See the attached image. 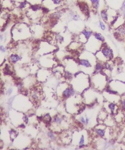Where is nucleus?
Masks as SVG:
<instances>
[{"instance_id": "nucleus-7", "label": "nucleus", "mask_w": 125, "mask_h": 150, "mask_svg": "<svg viewBox=\"0 0 125 150\" xmlns=\"http://www.w3.org/2000/svg\"><path fill=\"white\" fill-rule=\"evenodd\" d=\"M21 56H20L18 54H12L11 55L9 56V61L12 63H15V62H18L21 59Z\"/></svg>"}, {"instance_id": "nucleus-12", "label": "nucleus", "mask_w": 125, "mask_h": 150, "mask_svg": "<svg viewBox=\"0 0 125 150\" xmlns=\"http://www.w3.org/2000/svg\"><path fill=\"white\" fill-rule=\"evenodd\" d=\"M92 3V5L96 9H98L100 6V0H90Z\"/></svg>"}, {"instance_id": "nucleus-18", "label": "nucleus", "mask_w": 125, "mask_h": 150, "mask_svg": "<svg viewBox=\"0 0 125 150\" xmlns=\"http://www.w3.org/2000/svg\"><path fill=\"white\" fill-rule=\"evenodd\" d=\"M0 48H1V51L2 52H5V51H6V50H5V48H4V47L3 46V45H1V46H0Z\"/></svg>"}, {"instance_id": "nucleus-1", "label": "nucleus", "mask_w": 125, "mask_h": 150, "mask_svg": "<svg viewBox=\"0 0 125 150\" xmlns=\"http://www.w3.org/2000/svg\"><path fill=\"white\" fill-rule=\"evenodd\" d=\"M96 56L100 61H106L112 59L113 53L112 50L105 45L102 46L101 50L97 53Z\"/></svg>"}, {"instance_id": "nucleus-17", "label": "nucleus", "mask_w": 125, "mask_h": 150, "mask_svg": "<svg viewBox=\"0 0 125 150\" xmlns=\"http://www.w3.org/2000/svg\"><path fill=\"white\" fill-rule=\"evenodd\" d=\"M12 88H9V89H8L7 90V94H8V95H10L11 94V93H12Z\"/></svg>"}, {"instance_id": "nucleus-3", "label": "nucleus", "mask_w": 125, "mask_h": 150, "mask_svg": "<svg viewBox=\"0 0 125 150\" xmlns=\"http://www.w3.org/2000/svg\"><path fill=\"white\" fill-rule=\"evenodd\" d=\"M91 35H92V31L88 30V29H84L83 31L81 34L79 36V40L81 41V39H83V38H84L85 41L86 42L88 39L91 37Z\"/></svg>"}, {"instance_id": "nucleus-2", "label": "nucleus", "mask_w": 125, "mask_h": 150, "mask_svg": "<svg viewBox=\"0 0 125 150\" xmlns=\"http://www.w3.org/2000/svg\"><path fill=\"white\" fill-rule=\"evenodd\" d=\"M75 94L73 88L71 86H66L61 92V96L64 98H68Z\"/></svg>"}, {"instance_id": "nucleus-9", "label": "nucleus", "mask_w": 125, "mask_h": 150, "mask_svg": "<svg viewBox=\"0 0 125 150\" xmlns=\"http://www.w3.org/2000/svg\"><path fill=\"white\" fill-rule=\"evenodd\" d=\"M104 65L101 62H98L95 65V72L96 73H98L103 70Z\"/></svg>"}, {"instance_id": "nucleus-4", "label": "nucleus", "mask_w": 125, "mask_h": 150, "mask_svg": "<svg viewBox=\"0 0 125 150\" xmlns=\"http://www.w3.org/2000/svg\"><path fill=\"white\" fill-rule=\"evenodd\" d=\"M95 133H96V134L100 137H104L105 135V127H103V125L101 126H97L95 129Z\"/></svg>"}, {"instance_id": "nucleus-8", "label": "nucleus", "mask_w": 125, "mask_h": 150, "mask_svg": "<svg viewBox=\"0 0 125 150\" xmlns=\"http://www.w3.org/2000/svg\"><path fill=\"white\" fill-rule=\"evenodd\" d=\"M101 18H103L104 21L108 23V21H109V16H108V11L107 10H103L101 12Z\"/></svg>"}, {"instance_id": "nucleus-5", "label": "nucleus", "mask_w": 125, "mask_h": 150, "mask_svg": "<svg viewBox=\"0 0 125 150\" xmlns=\"http://www.w3.org/2000/svg\"><path fill=\"white\" fill-rule=\"evenodd\" d=\"M78 6L80 9L82 11V12L85 14L86 15H88L89 14V7L86 3H83V2H79L78 3Z\"/></svg>"}, {"instance_id": "nucleus-11", "label": "nucleus", "mask_w": 125, "mask_h": 150, "mask_svg": "<svg viewBox=\"0 0 125 150\" xmlns=\"http://www.w3.org/2000/svg\"><path fill=\"white\" fill-rule=\"evenodd\" d=\"M108 107L109 109L110 110V112H111V114H113L114 111H115V109H116V104L114 103H109L108 105Z\"/></svg>"}, {"instance_id": "nucleus-10", "label": "nucleus", "mask_w": 125, "mask_h": 150, "mask_svg": "<svg viewBox=\"0 0 125 150\" xmlns=\"http://www.w3.org/2000/svg\"><path fill=\"white\" fill-rule=\"evenodd\" d=\"M94 37L96 39H97L98 41H101V42H103L104 41V37L102 36L101 34L98 33H96L94 34Z\"/></svg>"}, {"instance_id": "nucleus-15", "label": "nucleus", "mask_w": 125, "mask_h": 150, "mask_svg": "<svg viewBox=\"0 0 125 150\" xmlns=\"http://www.w3.org/2000/svg\"><path fill=\"white\" fill-rule=\"evenodd\" d=\"M100 26L102 30H104V29H105V28H106L105 25H104V23L103 21L100 22Z\"/></svg>"}, {"instance_id": "nucleus-14", "label": "nucleus", "mask_w": 125, "mask_h": 150, "mask_svg": "<svg viewBox=\"0 0 125 150\" xmlns=\"http://www.w3.org/2000/svg\"><path fill=\"white\" fill-rule=\"evenodd\" d=\"M48 136L51 140H54L55 139V135L54 134L53 132H49L48 133Z\"/></svg>"}, {"instance_id": "nucleus-13", "label": "nucleus", "mask_w": 125, "mask_h": 150, "mask_svg": "<svg viewBox=\"0 0 125 150\" xmlns=\"http://www.w3.org/2000/svg\"><path fill=\"white\" fill-rule=\"evenodd\" d=\"M120 106L122 110L125 111V98L122 99L120 101Z\"/></svg>"}, {"instance_id": "nucleus-6", "label": "nucleus", "mask_w": 125, "mask_h": 150, "mask_svg": "<svg viewBox=\"0 0 125 150\" xmlns=\"http://www.w3.org/2000/svg\"><path fill=\"white\" fill-rule=\"evenodd\" d=\"M78 63L80 66H83V67H84V68H88L91 67V63H90V62L89 61V60H88V59H79L78 61Z\"/></svg>"}, {"instance_id": "nucleus-16", "label": "nucleus", "mask_w": 125, "mask_h": 150, "mask_svg": "<svg viewBox=\"0 0 125 150\" xmlns=\"http://www.w3.org/2000/svg\"><path fill=\"white\" fill-rule=\"evenodd\" d=\"M63 0H53L54 4H59Z\"/></svg>"}]
</instances>
